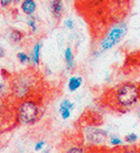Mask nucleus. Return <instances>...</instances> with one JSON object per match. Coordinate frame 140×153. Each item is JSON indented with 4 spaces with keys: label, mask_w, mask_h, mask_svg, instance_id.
Segmentation results:
<instances>
[{
    "label": "nucleus",
    "mask_w": 140,
    "mask_h": 153,
    "mask_svg": "<svg viewBox=\"0 0 140 153\" xmlns=\"http://www.w3.org/2000/svg\"><path fill=\"white\" fill-rule=\"evenodd\" d=\"M10 4H13V0H0V7L1 8H8Z\"/></svg>",
    "instance_id": "obj_19"
},
{
    "label": "nucleus",
    "mask_w": 140,
    "mask_h": 153,
    "mask_svg": "<svg viewBox=\"0 0 140 153\" xmlns=\"http://www.w3.org/2000/svg\"><path fill=\"white\" fill-rule=\"evenodd\" d=\"M4 56V49L2 46H0V58H2Z\"/></svg>",
    "instance_id": "obj_21"
},
{
    "label": "nucleus",
    "mask_w": 140,
    "mask_h": 153,
    "mask_svg": "<svg viewBox=\"0 0 140 153\" xmlns=\"http://www.w3.org/2000/svg\"><path fill=\"white\" fill-rule=\"evenodd\" d=\"M27 26L30 29V31L33 34H35L37 31V20H36V18H34L33 16H29V19L27 20Z\"/></svg>",
    "instance_id": "obj_15"
},
{
    "label": "nucleus",
    "mask_w": 140,
    "mask_h": 153,
    "mask_svg": "<svg viewBox=\"0 0 140 153\" xmlns=\"http://www.w3.org/2000/svg\"><path fill=\"white\" fill-rule=\"evenodd\" d=\"M18 116L21 123L27 125L36 123L40 117L39 106L33 101H24L18 107Z\"/></svg>",
    "instance_id": "obj_3"
},
{
    "label": "nucleus",
    "mask_w": 140,
    "mask_h": 153,
    "mask_svg": "<svg viewBox=\"0 0 140 153\" xmlns=\"http://www.w3.org/2000/svg\"><path fill=\"white\" fill-rule=\"evenodd\" d=\"M19 8L21 13H25L26 16H34V13L37 10V2L36 0H21Z\"/></svg>",
    "instance_id": "obj_7"
},
{
    "label": "nucleus",
    "mask_w": 140,
    "mask_h": 153,
    "mask_svg": "<svg viewBox=\"0 0 140 153\" xmlns=\"http://www.w3.org/2000/svg\"><path fill=\"white\" fill-rule=\"evenodd\" d=\"M45 145H46V142L44 140L38 141V142L35 144V151H42V150L45 148Z\"/></svg>",
    "instance_id": "obj_18"
},
{
    "label": "nucleus",
    "mask_w": 140,
    "mask_h": 153,
    "mask_svg": "<svg viewBox=\"0 0 140 153\" xmlns=\"http://www.w3.org/2000/svg\"><path fill=\"white\" fill-rule=\"evenodd\" d=\"M21 0H13V4H20Z\"/></svg>",
    "instance_id": "obj_22"
},
{
    "label": "nucleus",
    "mask_w": 140,
    "mask_h": 153,
    "mask_svg": "<svg viewBox=\"0 0 140 153\" xmlns=\"http://www.w3.org/2000/svg\"><path fill=\"white\" fill-rule=\"evenodd\" d=\"M25 37V34L21 31V30H18V29H13L11 30V33H10V40L13 42V43H16V44H19L24 39Z\"/></svg>",
    "instance_id": "obj_14"
},
{
    "label": "nucleus",
    "mask_w": 140,
    "mask_h": 153,
    "mask_svg": "<svg viewBox=\"0 0 140 153\" xmlns=\"http://www.w3.org/2000/svg\"><path fill=\"white\" fill-rule=\"evenodd\" d=\"M43 40H37L34 44V46L30 51V58H31V65L33 66H39L40 64V55H42Z\"/></svg>",
    "instance_id": "obj_6"
},
{
    "label": "nucleus",
    "mask_w": 140,
    "mask_h": 153,
    "mask_svg": "<svg viewBox=\"0 0 140 153\" xmlns=\"http://www.w3.org/2000/svg\"><path fill=\"white\" fill-rule=\"evenodd\" d=\"M84 139L86 144L90 146H93V148L104 146L108 144L109 133L101 128L89 125L84 130Z\"/></svg>",
    "instance_id": "obj_4"
},
{
    "label": "nucleus",
    "mask_w": 140,
    "mask_h": 153,
    "mask_svg": "<svg viewBox=\"0 0 140 153\" xmlns=\"http://www.w3.org/2000/svg\"><path fill=\"white\" fill-rule=\"evenodd\" d=\"M128 31H129V27H128L126 22H119L113 24L106 30L103 38L100 40L97 54L100 55L104 51H109L111 49H113L115 46H118L123 39L127 37Z\"/></svg>",
    "instance_id": "obj_2"
},
{
    "label": "nucleus",
    "mask_w": 140,
    "mask_h": 153,
    "mask_svg": "<svg viewBox=\"0 0 140 153\" xmlns=\"http://www.w3.org/2000/svg\"><path fill=\"white\" fill-rule=\"evenodd\" d=\"M83 85V76L81 75H72L67 81V89L68 92L74 93L77 89L81 88V86Z\"/></svg>",
    "instance_id": "obj_9"
},
{
    "label": "nucleus",
    "mask_w": 140,
    "mask_h": 153,
    "mask_svg": "<svg viewBox=\"0 0 140 153\" xmlns=\"http://www.w3.org/2000/svg\"><path fill=\"white\" fill-rule=\"evenodd\" d=\"M132 112H133V114L137 116V119L140 121V102L138 103V104H137V106L132 110Z\"/></svg>",
    "instance_id": "obj_20"
},
{
    "label": "nucleus",
    "mask_w": 140,
    "mask_h": 153,
    "mask_svg": "<svg viewBox=\"0 0 140 153\" xmlns=\"http://www.w3.org/2000/svg\"><path fill=\"white\" fill-rule=\"evenodd\" d=\"M17 59H18V62H19L21 65H24V66H27V65L31 64L30 55L27 54V53H25V51H19V53H17Z\"/></svg>",
    "instance_id": "obj_12"
},
{
    "label": "nucleus",
    "mask_w": 140,
    "mask_h": 153,
    "mask_svg": "<svg viewBox=\"0 0 140 153\" xmlns=\"http://www.w3.org/2000/svg\"><path fill=\"white\" fill-rule=\"evenodd\" d=\"M123 140H124V143H126V144L133 145L139 141V135H138L137 133H135V132H130V133H128V134L124 135Z\"/></svg>",
    "instance_id": "obj_13"
},
{
    "label": "nucleus",
    "mask_w": 140,
    "mask_h": 153,
    "mask_svg": "<svg viewBox=\"0 0 140 153\" xmlns=\"http://www.w3.org/2000/svg\"><path fill=\"white\" fill-rule=\"evenodd\" d=\"M108 144L112 146V148H121L124 145V140L123 137L115 134H111L109 135V140H108Z\"/></svg>",
    "instance_id": "obj_11"
},
{
    "label": "nucleus",
    "mask_w": 140,
    "mask_h": 153,
    "mask_svg": "<svg viewBox=\"0 0 140 153\" xmlns=\"http://www.w3.org/2000/svg\"><path fill=\"white\" fill-rule=\"evenodd\" d=\"M63 25L66 29L73 30L74 29V27H75V22H74V20L71 19V18H66V19H64L63 20Z\"/></svg>",
    "instance_id": "obj_16"
},
{
    "label": "nucleus",
    "mask_w": 140,
    "mask_h": 153,
    "mask_svg": "<svg viewBox=\"0 0 140 153\" xmlns=\"http://www.w3.org/2000/svg\"><path fill=\"white\" fill-rule=\"evenodd\" d=\"M85 150L80 146V145H74V146H70L67 150H66V152L68 153H83Z\"/></svg>",
    "instance_id": "obj_17"
},
{
    "label": "nucleus",
    "mask_w": 140,
    "mask_h": 153,
    "mask_svg": "<svg viewBox=\"0 0 140 153\" xmlns=\"http://www.w3.org/2000/svg\"><path fill=\"white\" fill-rule=\"evenodd\" d=\"M64 59L66 63L67 71H73L74 66H75V58H74V53H73L72 48L70 46L64 49Z\"/></svg>",
    "instance_id": "obj_10"
},
{
    "label": "nucleus",
    "mask_w": 140,
    "mask_h": 153,
    "mask_svg": "<svg viewBox=\"0 0 140 153\" xmlns=\"http://www.w3.org/2000/svg\"><path fill=\"white\" fill-rule=\"evenodd\" d=\"M51 13L52 16L56 20H60L64 13V1L63 0H52L51 1Z\"/></svg>",
    "instance_id": "obj_8"
},
{
    "label": "nucleus",
    "mask_w": 140,
    "mask_h": 153,
    "mask_svg": "<svg viewBox=\"0 0 140 153\" xmlns=\"http://www.w3.org/2000/svg\"><path fill=\"white\" fill-rule=\"evenodd\" d=\"M109 102L121 113L133 110L140 102V85L133 82H122L111 89Z\"/></svg>",
    "instance_id": "obj_1"
},
{
    "label": "nucleus",
    "mask_w": 140,
    "mask_h": 153,
    "mask_svg": "<svg viewBox=\"0 0 140 153\" xmlns=\"http://www.w3.org/2000/svg\"><path fill=\"white\" fill-rule=\"evenodd\" d=\"M74 108H75V104L71 100H67V98L62 100L60 105H58V113H60V116L62 117V120L66 121V120L70 119Z\"/></svg>",
    "instance_id": "obj_5"
}]
</instances>
